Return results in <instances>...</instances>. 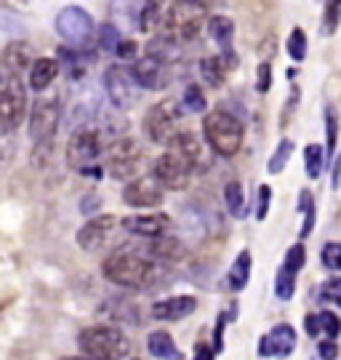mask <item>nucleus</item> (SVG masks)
I'll list each match as a JSON object with an SVG mask.
<instances>
[{
	"label": "nucleus",
	"instance_id": "f257e3e1",
	"mask_svg": "<svg viewBox=\"0 0 341 360\" xmlns=\"http://www.w3.org/2000/svg\"><path fill=\"white\" fill-rule=\"evenodd\" d=\"M101 272L110 283L123 288H147L157 278V267L134 254H112L110 259H104Z\"/></svg>",
	"mask_w": 341,
	"mask_h": 360
},
{
	"label": "nucleus",
	"instance_id": "f03ea898",
	"mask_svg": "<svg viewBox=\"0 0 341 360\" xmlns=\"http://www.w3.org/2000/svg\"><path fill=\"white\" fill-rule=\"evenodd\" d=\"M77 345L91 360H123L131 352V342L115 326H89L80 331Z\"/></svg>",
	"mask_w": 341,
	"mask_h": 360
},
{
	"label": "nucleus",
	"instance_id": "7ed1b4c3",
	"mask_svg": "<svg viewBox=\"0 0 341 360\" xmlns=\"http://www.w3.org/2000/svg\"><path fill=\"white\" fill-rule=\"evenodd\" d=\"M202 134H205L208 144L224 158L238 155V150L243 147V123L235 115L224 112V110H214V112L205 115Z\"/></svg>",
	"mask_w": 341,
	"mask_h": 360
},
{
	"label": "nucleus",
	"instance_id": "20e7f679",
	"mask_svg": "<svg viewBox=\"0 0 341 360\" xmlns=\"http://www.w3.org/2000/svg\"><path fill=\"white\" fill-rule=\"evenodd\" d=\"M208 13L205 0H174L171 3V11H168V35L171 40H192L202 27V19Z\"/></svg>",
	"mask_w": 341,
	"mask_h": 360
},
{
	"label": "nucleus",
	"instance_id": "39448f33",
	"mask_svg": "<svg viewBox=\"0 0 341 360\" xmlns=\"http://www.w3.org/2000/svg\"><path fill=\"white\" fill-rule=\"evenodd\" d=\"M27 115V94L19 77L11 75L0 80V131L8 134L16 126H22Z\"/></svg>",
	"mask_w": 341,
	"mask_h": 360
},
{
	"label": "nucleus",
	"instance_id": "423d86ee",
	"mask_svg": "<svg viewBox=\"0 0 341 360\" xmlns=\"http://www.w3.org/2000/svg\"><path fill=\"white\" fill-rule=\"evenodd\" d=\"M56 32L62 35L70 46L75 49H86L94 40V19L89 11H83L80 6H67L56 16Z\"/></svg>",
	"mask_w": 341,
	"mask_h": 360
},
{
	"label": "nucleus",
	"instance_id": "0eeeda50",
	"mask_svg": "<svg viewBox=\"0 0 341 360\" xmlns=\"http://www.w3.org/2000/svg\"><path fill=\"white\" fill-rule=\"evenodd\" d=\"M179 117H181V110L176 107V102L155 104L144 115V134L150 136V142H171Z\"/></svg>",
	"mask_w": 341,
	"mask_h": 360
},
{
	"label": "nucleus",
	"instance_id": "6e6552de",
	"mask_svg": "<svg viewBox=\"0 0 341 360\" xmlns=\"http://www.w3.org/2000/svg\"><path fill=\"white\" fill-rule=\"evenodd\" d=\"M192 171L195 168L181 158L179 153L168 150L165 155H160L155 160V168H152V176L163 184L165 190H184L192 179Z\"/></svg>",
	"mask_w": 341,
	"mask_h": 360
},
{
	"label": "nucleus",
	"instance_id": "1a4fd4ad",
	"mask_svg": "<svg viewBox=\"0 0 341 360\" xmlns=\"http://www.w3.org/2000/svg\"><path fill=\"white\" fill-rule=\"evenodd\" d=\"M101 153V144H99V134L96 131H75L70 136V144H67V166L72 171H89L91 163L99 158Z\"/></svg>",
	"mask_w": 341,
	"mask_h": 360
},
{
	"label": "nucleus",
	"instance_id": "9d476101",
	"mask_svg": "<svg viewBox=\"0 0 341 360\" xmlns=\"http://www.w3.org/2000/svg\"><path fill=\"white\" fill-rule=\"evenodd\" d=\"M104 89H107L110 102H112L117 110H128L131 104L136 102L139 83L134 80L131 70H126V67H110V70L104 72Z\"/></svg>",
	"mask_w": 341,
	"mask_h": 360
},
{
	"label": "nucleus",
	"instance_id": "9b49d317",
	"mask_svg": "<svg viewBox=\"0 0 341 360\" xmlns=\"http://www.w3.org/2000/svg\"><path fill=\"white\" fill-rule=\"evenodd\" d=\"M107 166H110V174L115 179H131L136 171H139L141 163V150L134 139H117V142L110 147V155H107Z\"/></svg>",
	"mask_w": 341,
	"mask_h": 360
},
{
	"label": "nucleus",
	"instance_id": "f8f14e48",
	"mask_svg": "<svg viewBox=\"0 0 341 360\" xmlns=\"http://www.w3.org/2000/svg\"><path fill=\"white\" fill-rule=\"evenodd\" d=\"M59 126V107L51 99H38L30 112V139L35 142H51Z\"/></svg>",
	"mask_w": 341,
	"mask_h": 360
},
{
	"label": "nucleus",
	"instance_id": "ddd939ff",
	"mask_svg": "<svg viewBox=\"0 0 341 360\" xmlns=\"http://www.w3.org/2000/svg\"><path fill=\"white\" fill-rule=\"evenodd\" d=\"M123 200L131 208H155L163 203V184L155 176H141V179L128 181L123 190Z\"/></svg>",
	"mask_w": 341,
	"mask_h": 360
},
{
	"label": "nucleus",
	"instance_id": "4468645a",
	"mask_svg": "<svg viewBox=\"0 0 341 360\" xmlns=\"http://www.w3.org/2000/svg\"><path fill=\"white\" fill-rule=\"evenodd\" d=\"M296 349V328L288 323L275 326L259 342V358H288Z\"/></svg>",
	"mask_w": 341,
	"mask_h": 360
},
{
	"label": "nucleus",
	"instance_id": "2eb2a0df",
	"mask_svg": "<svg viewBox=\"0 0 341 360\" xmlns=\"http://www.w3.org/2000/svg\"><path fill=\"white\" fill-rule=\"evenodd\" d=\"M131 75H134V80L139 83V89H150V91L165 89V86H168V80H171L165 65L155 62V59H150V56L136 59L134 67H131Z\"/></svg>",
	"mask_w": 341,
	"mask_h": 360
},
{
	"label": "nucleus",
	"instance_id": "dca6fc26",
	"mask_svg": "<svg viewBox=\"0 0 341 360\" xmlns=\"http://www.w3.org/2000/svg\"><path fill=\"white\" fill-rule=\"evenodd\" d=\"M115 227H117V219L110 217V214H101V217L91 219L89 224L77 232V243H80V248H86V251H96L112 235Z\"/></svg>",
	"mask_w": 341,
	"mask_h": 360
},
{
	"label": "nucleus",
	"instance_id": "f3484780",
	"mask_svg": "<svg viewBox=\"0 0 341 360\" xmlns=\"http://www.w3.org/2000/svg\"><path fill=\"white\" fill-rule=\"evenodd\" d=\"M123 230L131 235H139V238H163L165 232L171 230V219L165 214H147V217H126L123 221Z\"/></svg>",
	"mask_w": 341,
	"mask_h": 360
},
{
	"label": "nucleus",
	"instance_id": "a211bd4d",
	"mask_svg": "<svg viewBox=\"0 0 341 360\" xmlns=\"http://www.w3.org/2000/svg\"><path fill=\"white\" fill-rule=\"evenodd\" d=\"M195 309H198L195 296H171V299L152 304V318H157V321H181V318H190Z\"/></svg>",
	"mask_w": 341,
	"mask_h": 360
},
{
	"label": "nucleus",
	"instance_id": "6ab92c4d",
	"mask_svg": "<svg viewBox=\"0 0 341 360\" xmlns=\"http://www.w3.org/2000/svg\"><path fill=\"white\" fill-rule=\"evenodd\" d=\"M171 150L179 153L192 168H200V166H208V155H205V147L202 142L195 136V134H176L174 139H171Z\"/></svg>",
	"mask_w": 341,
	"mask_h": 360
},
{
	"label": "nucleus",
	"instance_id": "aec40b11",
	"mask_svg": "<svg viewBox=\"0 0 341 360\" xmlns=\"http://www.w3.org/2000/svg\"><path fill=\"white\" fill-rule=\"evenodd\" d=\"M0 62H3V67L8 70V72H22V70H27L30 67V62H32V46L30 43H25V40H11L6 49H3V56H0Z\"/></svg>",
	"mask_w": 341,
	"mask_h": 360
},
{
	"label": "nucleus",
	"instance_id": "412c9836",
	"mask_svg": "<svg viewBox=\"0 0 341 360\" xmlns=\"http://www.w3.org/2000/svg\"><path fill=\"white\" fill-rule=\"evenodd\" d=\"M56 72H59V62L56 59H49V56L35 59L32 67H30V86H32V91L49 89L51 83H53V77H56Z\"/></svg>",
	"mask_w": 341,
	"mask_h": 360
},
{
	"label": "nucleus",
	"instance_id": "4be33fe9",
	"mask_svg": "<svg viewBox=\"0 0 341 360\" xmlns=\"http://www.w3.org/2000/svg\"><path fill=\"white\" fill-rule=\"evenodd\" d=\"M147 347H150V352L157 360H184L181 358V349L176 347V342L165 331H152L150 339H147Z\"/></svg>",
	"mask_w": 341,
	"mask_h": 360
},
{
	"label": "nucleus",
	"instance_id": "5701e85b",
	"mask_svg": "<svg viewBox=\"0 0 341 360\" xmlns=\"http://www.w3.org/2000/svg\"><path fill=\"white\" fill-rule=\"evenodd\" d=\"M251 278V251H240L227 272V283L232 291H243Z\"/></svg>",
	"mask_w": 341,
	"mask_h": 360
},
{
	"label": "nucleus",
	"instance_id": "b1692460",
	"mask_svg": "<svg viewBox=\"0 0 341 360\" xmlns=\"http://www.w3.org/2000/svg\"><path fill=\"white\" fill-rule=\"evenodd\" d=\"M150 251L155 259H160V262H179V259H184V245L179 243L176 238H155L150 243Z\"/></svg>",
	"mask_w": 341,
	"mask_h": 360
},
{
	"label": "nucleus",
	"instance_id": "393cba45",
	"mask_svg": "<svg viewBox=\"0 0 341 360\" xmlns=\"http://www.w3.org/2000/svg\"><path fill=\"white\" fill-rule=\"evenodd\" d=\"M208 32L229 53V46H232V38H235V22L229 16H211L208 19Z\"/></svg>",
	"mask_w": 341,
	"mask_h": 360
},
{
	"label": "nucleus",
	"instance_id": "a878e982",
	"mask_svg": "<svg viewBox=\"0 0 341 360\" xmlns=\"http://www.w3.org/2000/svg\"><path fill=\"white\" fill-rule=\"evenodd\" d=\"M139 0H112V19L120 27H139Z\"/></svg>",
	"mask_w": 341,
	"mask_h": 360
},
{
	"label": "nucleus",
	"instance_id": "bb28decb",
	"mask_svg": "<svg viewBox=\"0 0 341 360\" xmlns=\"http://www.w3.org/2000/svg\"><path fill=\"white\" fill-rule=\"evenodd\" d=\"M224 203H227L229 214L235 219L245 217V190H243L240 181H229L224 187Z\"/></svg>",
	"mask_w": 341,
	"mask_h": 360
},
{
	"label": "nucleus",
	"instance_id": "cd10ccee",
	"mask_svg": "<svg viewBox=\"0 0 341 360\" xmlns=\"http://www.w3.org/2000/svg\"><path fill=\"white\" fill-rule=\"evenodd\" d=\"M165 0H144L139 16V30L141 32H152L155 27L160 25V13H163Z\"/></svg>",
	"mask_w": 341,
	"mask_h": 360
},
{
	"label": "nucleus",
	"instance_id": "c85d7f7f",
	"mask_svg": "<svg viewBox=\"0 0 341 360\" xmlns=\"http://www.w3.org/2000/svg\"><path fill=\"white\" fill-rule=\"evenodd\" d=\"M200 75L208 86L219 89L224 83V62L216 56H205V59H200Z\"/></svg>",
	"mask_w": 341,
	"mask_h": 360
},
{
	"label": "nucleus",
	"instance_id": "c756f323",
	"mask_svg": "<svg viewBox=\"0 0 341 360\" xmlns=\"http://www.w3.org/2000/svg\"><path fill=\"white\" fill-rule=\"evenodd\" d=\"M323 147L320 144H307L304 150V166H307V176L309 179H317L323 174Z\"/></svg>",
	"mask_w": 341,
	"mask_h": 360
},
{
	"label": "nucleus",
	"instance_id": "7c9ffc66",
	"mask_svg": "<svg viewBox=\"0 0 341 360\" xmlns=\"http://www.w3.org/2000/svg\"><path fill=\"white\" fill-rule=\"evenodd\" d=\"M291 155H293V142L291 139H283V142L278 144V150L272 153V158H269L266 171H269V174H280V171L285 168V163L291 160Z\"/></svg>",
	"mask_w": 341,
	"mask_h": 360
},
{
	"label": "nucleus",
	"instance_id": "2f4dec72",
	"mask_svg": "<svg viewBox=\"0 0 341 360\" xmlns=\"http://www.w3.org/2000/svg\"><path fill=\"white\" fill-rule=\"evenodd\" d=\"M293 291H296V272L280 267L278 278H275V294H278V299L288 302V299L293 296Z\"/></svg>",
	"mask_w": 341,
	"mask_h": 360
},
{
	"label": "nucleus",
	"instance_id": "473e14b6",
	"mask_svg": "<svg viewBox=\"0 0 341 360\" xmlns=\"http://www.w3.org/2000/svg\"><path fill=\"white\" fill-rule=\"evenodd\" d=\"M336 144H339V112H336V107H326V147H328V153L336 150Z\"/></svg>",
	"mask_w": 341,
	"mask_h": 360
},
{
	"label": "nucleus",
	"instance_id": "72a5a7b5",
	"mask_svg": "<svg viewBox=\"0 0 341 360\" xmlns=\"http://www.w3.org/2000/svg\"><path fill=\"white\" fill-rule=\"evenodd\" d=\"M181 104H184L187 112H202V110H205V94H202L200 86L190 83V86L184 89V99H181Z\"/></svg>",
	"mask_w": 341,
	"mask_h": 360
},
{
	"label": "nucleus",
	"instance_id": "f704fd0d",
	"mask_svg": "<svg viewBox=\"0 0 341 360\" xmlns=\"http://www.w3.org/2000/svg\"><path fill=\"white\" fill-rule=\"evenodd\" d=\"M120 30H117V25H101L99 27V46L104 49V51H117L120 49Z\"/></svg>",
	"mask_w": 341,
	"mask_h": 360
},
{
	"label": "nucleus",
	"instance_id": "c9c22d12",
	"mask_svg": "<svg viewBox=\"0 0 341 360\" xmlns=\"http://www.w3.org/2000/svg\"><path fill=\"white\" fill-rule=\"evenodd\" d=\"M288 56H291L293 62H304V56H307V35H304V30H293L291 35H288Z\"/></svg>",
	"mask_w": 341,
	"mask_h": 360
},
{
	"label": "nucleus",
	"instance_id": "e433bc0d",
	"mask_svg": "<svg viewBox=\"0 0 341 360\" xmlns=\"http://www.w3.org/2000/svg\"><path fill=\"white\" fill-rule=\"evenodd\" d=\"M339 16H341V0H328L326 3V16H323V32L333 35L339 30Z\"/></svg>",
	"mask_w": 341,
	"mask_h": 360
},
{
	"label": "nucleus",
	"instance_id": "4c0bfd02",
	"mask_svg": "<svg viewBox=\"0 0 341 360\" xmlns=\"http://www.w3.org/2000/svg\"><path fill=\"white\" fill-rule=\"evenodd\" d=\"M320 262L328 270H341V243H326L320 251Z\"/></svg>",
	"mask_w": 341,
	"mask_h": 360
},
{
	"label": "nucleus",
	"instance_id": "58836bf2",
	"mask_svg": "<svg viewBox=\"0 0 341 360\" xmlns=\"http://www.w3.org/2000/svg\"><path fill=\"white\" fill-rule=\"evenodd\" d=\"M317 318H320V334H326L328 339H336V336L341 334L339 315H333V312H320Z\"/></svg>",
	"mask_w": 341,
	"mask_h": 360
},
{
	"label": "nucleus",
	"instance_id": "ea45409f",
	"mask_svg": "<svg viewBox=\"0 0 341 360\" xmlns=\"http://www.w3.org/2000/svg\"><path fill=\"white\" fill-rule=\"evenodd\" d=\"M269 206H272V187H269V184H262V187H259V195H256V219H259V221L266 219Z\"/></svg>",
	"mask_w": 341,
	"mask_h": 360
},
{
	"label": "nucleus",
	"instance_id": "a19ab883",
	"mask_svg": "<svg viewBox=\"0 0 341 360\" xmlns=\"http://www.w3.org/2000/svg\"><path fill=\"white\" fill-rule=\"evenodd\" d=\"M304 262H307V251H304V245L302 243H296L288 248V254H285V270H291V272H299L304 267Z\"/></svg>",
	"mask_w": 341,
	"mask_h": 360
},
{
	"label": "nucleus",
	"instance_id": "79ce46f5",
	"mask_svg": "<svg viewBox=\"0 0 341 360\" xmlns=\"http://www.w3.org/2000/svg\"><path fill=\"white\" fill-rule=\"evenodd\" d=\"M320 299L333 302L336 307H341V278H330V281H326L323 288H320Z\"/></svg>",
	"mask_w": 341,
	"mask_h": 360
},
{
	"label": "nucleus",
	"instance_id": "37998d69",
	"mask_svg": "<svg viewBox=\"0 0 341 360\" xmlns=\"http://www.w3.org/2000/svg\"><path fill=\"white\" fill-rule=\"evenodd\" d=\"M269 86H272V65L269 62H262L259 65V70H256V91H269Z\"/></svg>",
	"mask_w": 341,
	"mask_h": 360
},
{
	"label": "nucleus",
	"instance_id": "c03bdc74",
	"mask_svg": "<svg viewBox=\"0 0 341 360\" xmlns=\"http://www.w3.org/2000/svg\"><path fill=\"white\" fill-rule=\"evenodd\" d=\"M317 358L320 360H336L339 358V345H336L333 339H323V342L317 345Z\"/></svg>",
	"mask_w": 341,
	"mask_h": 360
},
{
	"label": "nucleus",
	"instance_id": "a18cd8bd",
	"mask_svg": "<svg viewBox=\"0 0 341 360\" xmlns=\"http://www.w3.org/2000/svg\"><path fill=\"white\" fill-rule=\"evenodd\" d=\"M304 331L312 336V339L323 336L320 334V318H317V315H307V318H304Z\"/></svg>",
	"mask_w": 341,
	"mask_h": 360
},
{
	"label": "nucleus",
	"instance_id": "49530a36",
	"mask_svg": "<svg viewBox=\"0 0 341 360\" xmlns=\"http://www.w3.org/2000/svg\"><path fill=\"white\" fill-rule=\"evenodd\" d=\"M312 227H315V208L304 214V224H302V232H299V235H302V238H307V235L312 232Z\"/></svg>",
	"mask_w": 341,
	"mask_h": 360
},
{
	"label": "nucleus",
	"instance_id": "de8ad7c7",
	"mask_svg": "<svg viewBox=\"0 0 341 360\" xmlns=\"http://www.w3.org/2000/svg\"><path fill=\"white\" fill-rule=\"evenodd\" d=\"M134 51H136V49H134V43H120V49H117V56H123V59H128V56H134Z\"/></svg>",
	"mask_w": 341,
	"mask_h": 360
},
{
	"label": "nucleus",
	"instance_id": "09e8293b",
	"mask_svg": "<svg viewBox=\"0 0 341 360\" xmlns=\"http://www.w3.org/2000/svg\"><path fill=\"white\" fill-rule=\"evenodd\" d=\"M99 208V198H86V200H83V214H94V211H91V208Z\"/></svg>",
	"mask_w": 341,
	"mask_h": 360
},
{
	"label": "nucleus",
	"instance_id": "8fccbe9b",
	"mask_svg": "<svg viewBox=\"0 0 341 360\" xmlns=\"http://www.w3.org/2000/svg\"><path fill=\"white\" fill-rule=\"evenodd\" d=\"M341 184V158L336 160V166H333V187H339Z\"/></svg>",
	"mask_w": 341,
	"mask_h": 360
},
{
	"label": "nucleus",
	"instance_id": "3c124183",
	"mask_svg": "<svg viewBox=\"0 0 341 360\" xmlns=\"http://www.w3.org/2000/svg\"><path fill=\"white\" fill-rule=\"evenodd\" d=\"M195 360H214V355H211L205 347H198V355H195Z\"/></svg>",
	"mask_w": 341,
	"mask_h": 360
},
{
	"label": "nucleus",
	"instance_id": "603ef678",
	"mask_svg": "<svg viewBox=\"0 0 341 360\" xmlns=\"http://www.w3.org/2000/svg\"><path fill=\"white\" fill-rule=\"evenodd\" d=\"M64 360H86V358H64ZM91 360V358H89Z\"/></svg>",
	"mask_w": 341,
	"mask_h": 360
}]
</instances>
